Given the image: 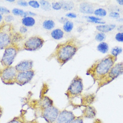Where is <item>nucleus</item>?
<instances>
[{
	"label": "nucleus",
	"mask_w": 123,
	"mask_h": 123,
	"mask_svg": "<svg viewBox=\"0 0 123 123\" xmlns=\"http://www.w3.org/2000/svg\"><path fill=\"white\" fill-rule=\"evenodd\" d=\"M79 11L82 13L92 14L94 13V8L90 3L82 2L79 6Z\"/></svg>",
	"instance_id": "ddd939ff"
},
{
	"label": "nucleus",
	"mask_w": 123,
	"mask_h": 123,
	"mask_svg": "<svg viewBox=\"0 0 123 123\" xmlns=\"http://www.w3.org/2000/svg\"><path fill=\"white\" fill-rule=\"evenodd\" d=\"M2 109L1 107H0V118L2 116Z\"/></svg>",
	"instance_id": "37998d69"
},
{
	"label": "nucleus",
	"mask_w": 123,
	"mask_h": 123,
	"mask_svg": "<svg viewBox=\"0 0 123 123\" xmlns=\"http://www.w3.org/2000/svg\"><path fill=\"white\" fill-rule=\"evenodd\" d=\"M0 13L3 14H9L10 13V11L7 8L0 6Z\"/></svg>",
	"instance_id": "2f4dec72"
},
{
	"label": "nucleus",
	"mask_w": 123,
	"mask_h": 123,
	"mask_svg": "<svg viewBox=\"0 0 123 123\" xmlns=\"http://www.w3.org/2000/svg\"><path fill=\"white\" fill-rule=\"evenodd\" d=\"M27 14L28 15H29V16H36V14L33 12H32L31 11L27 12Z\"/></svg>",
	"instance_id": "ea45409f"
},
{
	"label": "nucleus",
	"mask_w": 123,
	"mask_h": 123,
	"mask_svg": "<svg viewBox=\"0 0 123 123\" xmlns=\"http://www.w3.org/2000/svg\"><path fill=\"white\" fill-rule=\"evenodd\" d=\"M116 57L108 55L95 62L86 71V74L92 77L95 82H98L105 77L113 66Z\"/></svg>",
	"instance_id": "f03ea898"
},
{
	"label": "nucleus",
	"mask_w": 123,
	"mask_h": 123,
	"mask_svg": "<svg viewBox=\"0 0 123 123\" xmlns=\"http://www.w3.org/2000/svg\"><path fill=\"white\" fill-rule=\"evenodd\" d=\"M59 114V110L52 105L43 109L42 116L47 122L53 123L57 120Z\"/></svg>",
	"instance_id": "0eeeda50"
},
{
	"label": "nucleus",
	"mask_w": 123,
	"mask_h": 123,
	"mask_svg": "<svg viewBox=\"0 0 123 123\" xmlns=\"http://www.w3.org/2000/svg\"><path fill=\"white\" fill-rule=\"evenodd\" d=\"M19 31H20V32L22 33V34H24V33H26L28 29H27L26 27L23 26L20 27Z\"/></svg>",
	"instance_id": "4c0bfd02"
},
{
	"label": "nucleus",
	"mask_w": 123,
	"mask_h": 123,
	"mask_svg": "<svg viewBox=\"0 0 123 123\" xmlns=\"http://www.w3.org/2000/svg\"><path fill=\"white\" fill-rule=\"evenodd\" d=\"M122 49L121 47H115L112 49L111 50V54L113 57H116L119 54L122 52Z\"/></svg>",
	"instance_id": "a878e982"
},
{
	"label": "nucleus",
	"mask_w": 123,
	"mask_h": 123,
	"mask_svg": "<svg viewBox=\"0 0 123 123\" xmlns=\"http://www.w3.org/2000/svg\"><path fill=\"white\" fill-rule=\"evenodd\" d=\"M97 49L101 53L105 54L107 53L109 50V45L105 42H101L97 46Z\"/></svg>",
	"instance_id": "4be33fe9"
},
{
	"label": "nucleus",
	"mask_w": 123,
	"mask_h": 123,
	"mask_svg": "<svg viewBox=\"0 0 123 123\" xmlns=\"http://www.w3.org/2000/svg\"><path fill=\"white\" fill-rule=\"evenodd\" d=\"M122 97H123V96H122Z\"/></svg>",
	"instance_id": "de8ad7c7"
},
{
	"label": "nucleus",
	"mask_w": 123,
	"mask_h": 123,
	"mask_svg": "<svg viewBox=\"0 0 123 123\" xmlns=\"http://www.w3.org/2000/svg\"><path fill=\"white\" fill-rule=\"evenodd\" d=\"M14 17L11 15H8L6 16L5 18V20L6 22H11L14 20Z\"/></svg>",
	"instance_id": "c9c22d12"
},
{
	"label": "nucleus",
	"mask_w": 123,
	"mask_h": 123,
	"mask_svg": "<svg viewBox=\"0 0 123 123\" xmlns=\"http://www.w3.org/2000/svg\"><path fill=\"white\" fill-rule=\"evenodd\" d=\"M118 31H119L120 32H123V25H121V26H119L118 29H117Z\"/></svg>",
	"instance_id": "a19ab883"
},
{
	"label": "nucleus",
	"mask_w": 123,
	"mask_h": 123,
	"mask_svg": "<svg viewBox=\"0 0 123 123\" xmlns=\"http://www.w3.org/2000/svg\"><path fill=\"white\" fill-rule=\"evenodd\" d=\"M11 37L9 34L5 32H0V49H6L10 46Z\"/></svg>",
	"instance_id": "f8f14e48"
},
{
	"label": "nucleus",
	"mask_w": 123,
	"mask_h": 123,
	"mask_svg": "<svg viewBox=\"0 0 123 123\" xmlns=\"http://www.w3.org/2000/svg\"><path fill=\"white\" fill-rule=\"evenodd\" d=\"M84 116L87 118H93L96 116L97 111L92 106L88 105L84 111Z\"/></svg>",
	"instance_id": "4468645a"
},
{
	"label": "nucleus",
	"mask_w": 123,
	"mask_h": 123,
	"mask_svg": "<svg viewBox=\"0 0 123 123\" xmlns=\"http://www.w3.org/2000/svg\"><path fill=\"white\" fill-rule=\"evenodd\" d=\"M62 4V9L65 11H70L74 7V4L72 1H60Z\"/></svg>",
	"instance_id": "aec40b11"
},
{
	"label": "nucleus",
	"mask_w": 123,
	"mask_h": 123,
	"mask_svg": "<svg viewBox=\"0 0 123 123\" xmlns=\"http://www.w3.org/2000/svg\"><path fill=\"white\" fill-rule=\"evenodd\" d=\"M39 3L42 9L44 11H49L51 10V4L49 1L42 0L39 1Z\"/></svg>",
	"instance_id": "5701e85b"
},
{
	"label": "nucleus",
	"mask_w": 123,
	"mask_h": 123,
	"mask_svg": "<svg viewBox=\"0 0 123 123\" xmlns=\"http://www.w3.org/2000/svg\"><path fill=\"white\" fill-rule=\"evenodd\" d=\"M84 89V85L82 78L78 75L72 81L67 91V97L74 98L81 94Z\"/></svg>",
	"instance_id": "20e7f679"
},
{
	"label": "nucleus",
	"mask_w": 123,
	"mask_h": 123,
	"mask_svg": "<svg viewBox=\"0 0 123 123\" xmlns=\"http://www.w3.org/2000/svg\"><path fill=\"white\" fill-rule=\"evenodd\" d=\"M123 74V63L119 62L113 65L104 78L98 82V89L112 82Z\"/></svg>",
	"instance_id": "7ed1b4c3"
},
{
	"label": "nucleus",
	"mask_w": 123,
	"mask_h": 123,
	"mask_svg": "<svg viewBox=\"0 0 123 123\" xmlns=\"http://www.w3.org/2000/svg\"><path fill=\"white\" fill-rule=\"evenodd\" d=\"M70 123H84V121L82 118L79 117L78 118H75Z\"/></svg>",
	"instance_id": "e433bc0d"
},
{
	"label": "nucleus",
	"mask_w": 123,
	"mask_h": 123,
	"mask_svg": "<svg viewBox=\"0 0 123 123\" xmlns=\"http://www.w3.org/2000/svg\"><path fill=\"white\" fill-rule=\"evenodd\" d=\"M7 2H15L14 0H7Z\"/></svg>",
	"instance_id": "49530a36"
},
{
	"label": "nucleus",
	"mask_w": 123,
	"mask_h": 123,
	"mask_svg": "<svg viewBox=\"0 0 123 123\" xmlns=\"http://www.w3.org/2000/svg\"><path fill=\"white\" fill-rule=\"evenodd\" d=\"M51 7L54 10L59 11L62 9V4L61 2H55L52 3Z\"/></svg>",
	"instance_id": "cd10ccee"
},
{
	"label": "nucleus",
	"mask_w": 123,
	"mask_h": 123,
	"mask_svg": "<svg viewBox=\"0 0 123 123\" xmlns=\"http://www.w3.org/2000/svg\"><path fill=\"white\" fill-rule=\"evenodd\" d=\"M17 4L22 7H27L29 6L28 2L25 0H18L17 2Z\"/></svg>",
	"instance_id": "72a5a7b5"
},
{
	"label": "nucleus",
	"mask_w": 123,
	"mask_h": 123,
	"mask_svg": "<svg viewBox=\"0 0 123 123\" xmlns=\"http://www.w3.org/2000/svg\"><path fill=\"white\" fill-rule=\"evenodd\" d=\"M2 19H3V16H2V14L1 13H0V22H1V21H2Z\"/></svg>",
	"instance_id": "a18cd8bd"
},
{
	"label": "nucleus",
	"mask_w": 123,
	"mask_h": 123,
	"mask_svg": "<svg viewBox=\"0 0 123 123\" xmlns=\"http://www.w3.org/2000/svg\"><path fill=\"white\" fill-rule=\"evenodd\" d=\"M55 23L53 20L48 19L44 20L42 23V26L44 29L47 30H51L55 27Z\"/></svg>",
	"instance_id": "a211bd4d"
},
{
	"label": "nucleus",
	"mask_w": 123,
	"mask_h": 123,
	"mask_svg": "<svg viewBox=\"0 0 123 123\" xmlns=\"http://www.w3.org/2000/svg\"><path fill=\"white\" fill-rule=\"evenodd\" d=\"M87 19V21L88 22H92V23L98 24H105V22L101 21L102 19L99 17L93 16H89L85 17Z\"/></svg>",
	"instance_id": "b1692460"
},
{
	"label": "nucleus",
	"mask_w": 123,
	"mask_h": 123,
	"mask_svg": "<svg viewBox=\"0 0 123 123\" xmlns=\"http://www.w3.org/2000/svg\"><path fill=\"white\" fill-rule=\"evenodd\" d=\"M117 21H118L119 22H123V18H118L117 20Z\"/></svg>",
	"instance_id": "c03bdc74"
},
{
	"label": "nucleus",
	"mask_w": 123,
	"mask_h": 123,
	"mask_svg": "<svg viewBox=\"0 0 123 123\" xmlns=\"http://www.w3.org/2000/svg\"><path fill=\"white\" fill-rule=\"evenodd\" d=\"M65 16L70 18H75L77 17V15L74 13L69 12L67 13Z\"/></svg>",
	"instance_id": "f704fd0d"
},
{
	"label": "nucleus",
	"mask_w": 123,
	"mask_h": 123,
	"mask_svg": "<svg viewBox=\"0 0 123 123\" xmlns=\"http://www.w3.org/2000/svg\"><path fill=\"white\" fill-rule=\"evenodd\" d=\"M22 23L24 26L26 27H31L34 26L36 24L35 19L32 17L28 16L23 17Z\"/></svg>",
	"instance_id": "f3484780"
},
{
	"label": "nucleus",
	"mask_w": 123,
	"mask_h": 123,
	"mask_svg": "<svg viewBox=\"0 0 123 123\" xmlns=\"http://www.w3.org/2000/svg\"><path fill=\"white\" fill-rule=\"evenodd\" d=\"M34 75L35 71L33 70L18 72L15 79V82L19 86H24L29 82Z\"/></svg>",
	"instance_id": "6e6552de"
},
{
	"label": "nucleus",
	"mask_w": 123,
	"mask_h": 123,
	"mask_svg": "<svg viewBox=\"0 0 123 123\" xmlns=\"http://www.w3.org/2000/svg\"><path fill=\"white\" fill-rule=\"evenodd\" d=\"M28 3L29 6L35 9H38L40 6L39 2L36 0H31Z\"/></svg>",
	"instance_id": "c85d7f7f"
},
{
	"label": "nucleus",
	"mask_w": 123,
	"mask_h": 123,
	"mask_svg": "<svg viewBox=\"0 0 123 123\" xmlns=\"http://www.w3.org/2000/svg\"><path fill=\"white\" fill-rule=\"evenodd\" d=\"M12 13L14 15L20 16L24 17L25 12L21 9L14 8L12 10Z\"/></svg>",
	"instance_id": "bb28decb"
},
{
	"label": "nucleus",
	"mask_w": 123,
	"mask_h": 123,
	"mask_svg": "<svg viewBox=\"0 0 123 123\" xmlns=\"http://www.w3.org/2000/svg\"><path fill=\"white\" fill-rule=\"evenodd\" d=\"M82 46V41L80 40L75 37L71 38L58 44L54 50L46 58V60L49 62L52 59L55 60L60 66H63L72 59Z\"/></svg>",
	"instance_id": "f257e3e1"
},
{
	"label": "nucleus",
	"mask_w": 123,
	"mask_h": 123,
	"mask_svg": "<svg viewBox=\"0 0 123 123\" xmlns=\"http://www.w3.org/2000/svg\"><path fill=\"white\" fill-rule=\"evenodd\" d=\"M18 52V49L15 46H10L5 49L2 57L1 62L6 67H10L13 63Z\"/></svg>",
	"instance_id": "423d86ee"
},
{
	"label": "nucleus",
	"mask_w": 123,
	"mask_h": 123,
	"mask_svg": "<svg viewBox=\"0 0 123 123\" xmlns=\"http://www.w3.org/2000/svg\"><path fill=\"white\" fill-rule=\"evenodd\" d=\"M115 39L117 41L120 42H123V32L117 33L115 37Z\"/></svg>",
	"instance_id": "7c9ffc66"
},
{
	"label": "nucleus",
	"mask_w": 123,
	"mask_h": 123,
	"mask_svg": "<svg viewBox=\"0 0 123 123\" xmlns=\"http://www.w3.org/2000/svg\"><path fill=\"white\" fill-rule=\"evenodd\" d=\"M40 104L42 108L43 109L53 105V101L47 97H44L42 100Z\"/></svg>",
	"instance_id": "6ab92c4d"
},
{
	"label": "nucleus",
	"mask_w": 123,
	"mask_h": 123,
	"mask_svg": "<svg viewBox=\"0 0 123 123\" xmlns=\"http://www.w3.org/2000/svg\"><path fill=\"white\" fill-rule=\"evenodd\" d=\"M50 34L52 38L54 39L59 40L63 37L64 33L61 29L57 28L52 30Z\"/></svg>",
	"instance_id": "dca6fc26"
},
{
	"label": "nucleus",
	"mask_w": 123,
	"mask_h": 123,
	"mask_svg": "<svg viewBox=\"0 0 123 123\" xmlns=\"http://www.w3.org/2000/svg\"><path fill=\"white\" fill-rule=\"evenodd\" d=\"M75 119V117L72 111L66 110L60 113L56 120V123H70Z\"/></svg>",
	"instance_id": "9d476101"
},
{
	"label": "nucleus",
	"mask_w": 123,
	"mask_h": 123,
	"mask_svg": "<svg viewBox=\"0 0 123 123\" xmlns=\"http://www.w3.org/2000/svg\"><path fill=\"white\" fill-rule=\"evenodd\" d=\"M7 123H22V122L16 119H13Z\"/></svg>",
	"instance_id": "58836bf2"
},
{
	"label": "nucleus",
	"mask_w": 123,
	"mask_h": 123,
	"mask_svg": "<svg viewBox=\"0 0 123 123\" xmlns=\"http://www.w3.org/2000/svg\"><path fill=\"white\" fill-rule=\"evenodd\" d=\"M106 38V35L104 33H99L96 35L95 39L98 42H102L105 40Z\"/></svg>",
	"instance_id": "c756f323"
},
{
	"label": "nucleus",
	"mask_w": 123,
	"mask_h": 123,
	"mask_svg": "<svg viewBox=\"0 0 123 123\" xmlns=\"http://www.w3.org/2000/svg\"><path fill=\"white\" fill-rule=\"evenodd\" d=\"M115 24L99 25L96 26V29L102 33H106L110 32L115 28Z\"/></svg>",
	"instance_id": "2eb2a0df"
},
{
	"label": "nucleus",
	"mask_w": 123,
	"mask_h": 123,
	"mask_svg": "<svg viewBox=\"0 0 123 123\" xmlns=\"http://www.w3.org/2000/svg\"><path fill=\"white\" fill-rule=\"evenodd\" d=\"M74 27V24L72 21L67 20L64 22L63 28L65 32L68 33L72 31Z\"/></svg>",
	"instance_id": "412c9836"
},
{
	"label": "nucleus",
	"mask_w": 123,
	"mask_h": 123,
	"mask_svg": "<svg viewBox=\"0 0 123 123\" xmlns=\"http://www.w3.org/2000/svg\"><path fill=\"white\" fill-rule=\"evenodd\" d=\"M109 17L115 18H118L120 17V15L117 12H111L110 13Z\"/></svg>",
	"instance_id": "473e14b6"
},
{
	"label": "nucleus",
	"mask_w": 123,
	"mask_h": 123,
	"mask_svg": "<svg viewBox=\"0 0 123 123\" xmlns=\"http://www.w3.org/2000/svg\"><path fill=\"white\" fill-rule=\"evenodd\" d=\"M94 14L99 17H105L107 15V12L104 9L99 8L95 10L94 12Z\"/></svg>",
	"instance_id": "393cba45"
},
{
	"label": "nucleus",
	"mask_w": 123,
	"mask_h": 123,
	"mask_svg": "<svg viewBox=\"0 0 123 123\" xmlns=\"http://www.w3.org/2000/svg\"><path fill=\"white\" fill-rule=\"evenodd\" d=\"M17 71L15 67L10 66L6 67L2 72L1 79L5 84H11L15 82V79L17 74Z\"/></svg>",
	"instance_id": "1a4fd4ad"
},
{
	"label": "nucleus",
	"mask_w": 123,
	"mask_h": 123,
	"mask_svg": "<svg viewBox=\"0 0 123 123\" xmlns=\"http://www.w3.org/2000/svg\"><path fill=\"white\" fill-rule=\"evenodd\" d=\"M117 2L120 5L123 6V0H117Z\"/></svg>",
	"instance_id": "79ce46f5"
},
{
	"label": "nucleus",
	"mask_w": 123,
	"mask_h": 123,
	"mask_svg": "<svg viewBox=\"0 0 123 123\" xmlns=\"http://www.w3.org/2000/svg\"><path fill=\"white\" fill-rule=\"evenodd\" d=\"M45 42L44 39L40 36H33L25 42L23 44V49L27 51H36L41 49Z\"/></svg>",
	"instance_id": "39448f33"
},
{
	"label": "nucleus",
	"mask_w": 123,
	"mask_h": 123,
	"mask_svg": "<svg viewBox=\"0 0 123 123\" xmlns=\"http://www.w3.org/2000/svg\"><path fill=\"white\" fill-rule=\"evenodd\" d=\"M33 62L32 60H24L20 62L15 67L17 72H22L32 70Z\"/></svg>",
	"instance_id": "9b49d317"
}]
</instances>
